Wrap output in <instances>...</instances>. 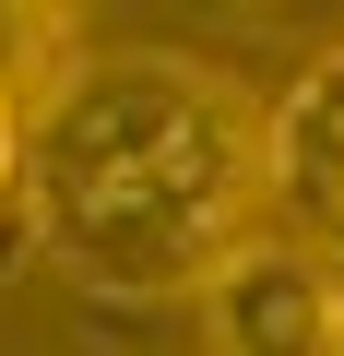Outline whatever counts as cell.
<instances>
[{"instance_id":"cell-1","label":"cell","mask_w":344,"mask_h":356,"mask_svg":"<svg viewBox=\"0 0 344 356\" xmlns=\"http://www.w3.org/2000/svg\"><path fill=\"white\" fill-rule=\"evenodd\" d=\"M24 202L48 226V261L83 285L202 297L261 202V119L226 72L190 60H83L72 95L24 131Z\"/></svg>"},{"instance_id":"cell-2","label":"cell","mask_w":344,"mask_h":356,"mask_svg":"<svg viewBox=\"0 0 344 356\" xmlns=\"http://www.w3.org/2000/svg\"><path fill=\"white\" fill-rule=\"evenodd\" d=\"M214 356H344V261L320 238H238L202 273Z\"/></svg>"},{"instance_id":"cell-3","label":"cell","mask_w":344,"mask_h":356,"mask_svg":"<svg viewBox=\"0 0 344 356\" xmlns=\"http://www.w3.org/2000/svg\"><path fill=\"white\" fill-rule=\"evenodd\" d=\"M261 202L344 226V48H320L261 119Z\"/></svg>"},{"instance_id":"cell-4","label":"cell","mask_w":344,"mask_h":356,"mask_svg":"<svg viewBox=\"0 0 344 356\" xmlns=\"http://www.w3.org/2000/svg\"><path fill=\"white\" fill-rule=\"evenodd\" d=\"M48 250V226H36V202L13 191V202H0V273H13V261H36Z\"/></svg>"},{"instance_id":"cell-5","label":"cell","mask_w":344,"mask_h":356,"mask_svg":"<svg viewBox=\"0 0 344 356\" xmlns=\"http://www.w3.org/2000/svg\"><path fill=\"white\" fill-rule=\"evenodd\" d=\"M24 191V119H13V95H0V202Z\"/></svg>"},{"instance_id":"cell-6","label":"cell","mask_w":344,"mask_h":356,"mask_svg":"<svg viewBox=\"0 0 344 356\" xmlns=\"http://www.w3.org/2000/svg\"><path fill=\"white\" fill-rule=\"evenodd\" d=\"M320 238H332V261H344V226H320Z\"/></svg>"}]
</instances>
